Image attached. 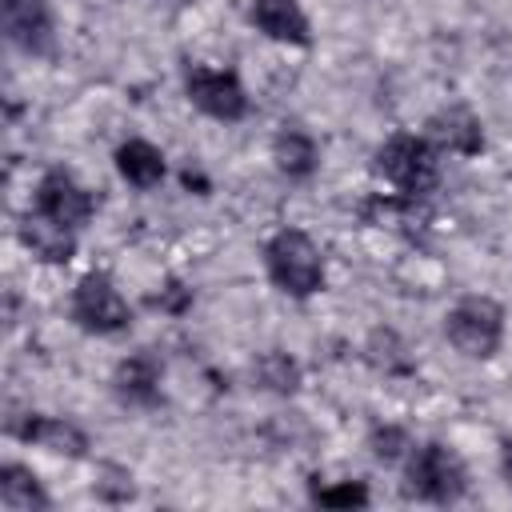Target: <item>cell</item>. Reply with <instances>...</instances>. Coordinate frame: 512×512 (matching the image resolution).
Returning <instances> with one entry per match:
<instances>
[{
    "label": "cell",
    "instance_id": "obj_1",
    "mask_svg": "<svg viewBox=\"0 0 512 512\" xmlns=\"http://www.w3.org/2000/svg\"><path fill=\"white\" fill-rule=\"evenodd\" d=\"M372 176L396 188L404 200H420L440 184V148L416 132H392L372 152Z\"/></svg>",
    "mask_w": 512,
    "mask_h": 512
},
{
    "label": "cell",
    "instance_id": "obj_2",
    "mask_svg": "<svg viewBox=\"0 0 512 512\" xmlns=\"http://www.w3.org/2000/svg\"><path fill=\"white\" fill-rule=\"evenodd\" d=\"M400 492L408 500H420V504H460L468 496V468L464 460L440 444V440H424V444H412L408 460H404V480H400Z\"/></svg>",
    "mask_w": 512,
    "mask_h": 512
},
{
    "label": "cell",
    "instance_id": "obj_3",
    "mask_svg": "<svg viewBox=\"0 0 512 512\" xmlns=\"http://www.w3.org/2000/svg\"><path fill=\"white\" fill-rule=\"evenodd\" d=\"M264 272L284 296L308 300L324 288V252L316 248V240L308 232L280 228L264 244Z\"/></svg>",
    "mask_w": 512,
    "mask_h": 512
},
{
    "label": "cell",
    "instance_id": "obj_4",
    "mask_svg": "<svg viewBox=\"0 0 512 512\" xmlns=\"http://www.w3.org/2000/svg\"><path fill=\"white\" fill-rule=\"evenodd\" d=\"M504 304L492 296H460L444 312L448 344L468 360H492L504 344Z\"/></svg>",
    "mask_w": 512,
    "mask_h": 512
},
{
    "label": "cell",
    "instance_id": "obj_5",
    "mask_svg": "<svg viewBox=\"0 0 512 512\" xmlns=\"http://www.w3.org/2000/svg\"><path fill=\"white\" fill-rule=\"evenodd\" d=\"M68 316L88 336H116L132 324V304L120 296L108 272H84L68 296Z\"/></svg>",
    "mask_w": 512,
    "mask_h": 512
},
{
    "label": "cell",
    "instance_id": "obj_6",
    "mask_svg": "<svg viewBox=\"0 0 512 512\" xmlns=\"http://www.w3.org/2000/svg\"><path fill=\"white\" fill-rule=\"evenodd\" d=\"M180 76H184V96L196 112L220 124H236L248 116V92L232 68H208L200 60H184Z\"/></svg>",
    "mask_w": 512,
    "mask_h": 512
},
{
    "label": "cell",
    "instance_id": "obj_7",
    "mask_svg": "<svg viewBox=\"0 0 512 512\" xmlns=\"http://www.w3.org/2000/svg\"><path fill=\"white\" fill-rule=\"evenodd\" d=\"M0 20H4V40L16 52L40 60L56 56V12L48 0H0Z\"/></svg>",
    "mask_w": 512,
    "mask_h": 512
},
{
    "label": "cell",
    "instance_id": "obj_8",
    "mask_svg": "<svg viewBox=\"0 0 512 512\" xmlns=\"http://www.w3.org/2000/svg\"><path fill=\"white\" fill-rule=\"evenodd\" d=\"M32 208L44 212L48 220L64 224V228H84L92 216H96V196L68 172V168H48L40 180H36V192H32Z\"/></svg>",
    "mask_w": 512,
    "mask_h": 512
},
{
    "label": "cell",
    "instance_id": "obj_9",
    "mask_svg": "<svg viewBox=\"0 0 512 512\" xmlns=\"http://www.w3.org/2000/svg\"><path fill=\"white\" fill-rule=\"evenodd\" d=\"M4 432L16 436L20 444H36L52 456H68V460H80L88 456L92 440L80 424L64 420V416H44V412H24V416H8L4 420Z\"/></svg>",
    "mask_w": 512,
    "mask_h": 512
},
{
    "label": "cell",
    "instance_id": "obj_10",
    "mask_svg": "<svg viewBox=\"0 0 512 512\" xmlns=\"http://www.w3.org/2000/svg\"><path fill=\"white\" fill-rule=\"evenodd\" d=\"M160 384H164V364H160V356L148 352V348L128 352V356L112 368V392H116V400L128 404V408H156V404L164 400Z\"/></svg>",
    "mask_w": 512,
    "mask_h": 512
},
{
    "label": "cell",
    "instance_id": "obj_11",
    "mask_svg": "<svg viewBox=\"0 0 512 512\" xmlns=\"http://www.w3.org/2000/svg\"><path fill=\"white\" fill-rule=\"evenodd\" d=\"M424 136L452 156H480L484 152V124L468 104H444L424 120Z\"/></svg>",
    "mask_w": 512,
    "mask_h": 512
},
{
    "label": "cell",
    "instance_id": "obj_12",
    "mask_svg": "<svg viewBox=\"0 0 512 512\" xmlns=\"http://www.w3.org/2000/svg\"><path fill=\"white\" fill-rule=\"evenodd\" d=\"M248 20L256 24V32H264L276 44H292V48L312 44V24H308V12L300 8V0H252Z\"/></svg>",
    "mask_w": 512,
    "mask_h": 512
},
{
    "label": "cell",
    "instance_id": "obj_13",
    "mask_svg": "<svg viewBox=\"0 0 512 512\" xmlns=\"http://www.w3.org/2000/svg\"><path fill=\"white\" fill-rule=\"evenodd\" d=\"M16 236L32 252V260H40V264H68L76 256V228H64L36 208L20 216Z\"/></svg>",
    "mask_w": 512,
    "mask_h": 512
},
{
    "label": "cell",
    "instance_id": "obj_14",
    "mask_svg": "<svg viewBox=\"0 0 512 512\" xmlns=\"http://www.w3.org/2000/svg\"><path fill=\"white\" fill-rule=\"evenodd\" d=\"M272 160H276L280 176H288V180H312L316 168H320V144L300 124H280V132L272 136Z\"/></svg>",
    "mask_w": 512,
    "mask_h": 512
},
{
    "label": "cell",
    "instance_id": "obj_15",
    "mask_svg": "<svg viewBox=\"0 0 512 512\" xmlns=\"http://www.w3.org/2000/svg\"><path fill=\"white\" fill-rule=\"evenodd\" d=\"M112 160H116L120 180H124V184H132V188H140V192L156 188V184L164 180V172H168L164 152H160L152 140H140V136L124 140V144L116 148V156H112Z\"/></svg>",
    "mask_w": 512,
    "mask_h": 512
},
{
    "label": "cell",
    "instance_id": "obj_16",
    "mask_svg": "<svg viewBox=\"0 0 512 512\" xmlns=\"http://www.w3.org/2000/svg\"><path fill=\"white\" fill-rule=\"evenodd\" d=\"M0 504L12 512H32V508L44 512V508H52V496L44 492L40 476L28 464L8 460V464H0Z\"/></svg>",
    "mask_w": 512,
    "mask_h": 512
},
{
    "label": "cell",
    "instance_id": "obj_17",
    "mask_svg": "<svg viewBox=\"0 0 512 512\" xmlns=\"http://www.w3.org/2000/svg\"><path fill=\"white\" fill-rule=\"evenodd\" d=\"M252 380H256V388H264L272 396H296L300 384H304V368H300L296 356H288L280 348H268L252 360Z\"/></svg>",
    "mask_w": 512,
    "mask_h": 512
},
{
    "label": "cell",
    "instance_id": "obj_18",
    "mask_svg": "<svg viewBox=\"0 0 512 512\" xmlns=\"http://www.w3.org/2000/svg\"><path fill=\"white\" fill-rule=\"evenodd\" d=\"M364 360H368L376 372H384V376H404V372H412V356H408L404 340H400L392 328H376V332L368 336Z\"/></svg>",
    "mask_w": 512,
    "mask_h": 512
},
{
    "label": "cell",
    "instance_id": "obj_19",
    "mask_svg": "<svg viewBox=\"0 0 512 512\" xmlns=\"http://www.w3.org/2000/svg\"><path fill=\"white\" fill-rule=\"evenodd\" d=\"M312 504L320 508H368L372 492L364 480H340V484H312Z\"/></svg>",
    "mask_w": 512,
    "mask_h": 512
},
{
    "label": "cell",
    "instance_id": "obj_20",
    "mask_svg": "<svg viewBox=\"0 0 512 512\" xmlns=\"http://www.w3.org/2000/svg\"><path fill=\"white\" fill-rule=\"evenodd\" d=\"M368 452H372L380 464H400V460H408V452H412V436H408L400 424H376V428L368 432Z\"/></svg>",
    "mask_w": 512,
    "mask_h": 512
},
{
    "label": "cell",
    "instance_id": "obj_21",
    "mask_svg": "<svg viewBox=\"0 0 512 512\" xmlns=\"http://www.w3.org/2000/svg\"><path fill=\"white\" fill-rule=\"evenodd\" d=\"M152 308H160V312H172V316H180L188 304H192V288H184L180 280H168L152 300H148Z\"/></svg>",
    "mask_w": 512,
    "mask_h": 512
},
{
    "label": "cell",
    "instance_id": "obj_22",
    "mask_svg": "<svg viewBox=\"0 0 512 512\" xmlns=\"http://www.w3.org/2000/svg\"><path fill=\"white\" fill-rule=\"evenodd\" d=\"M500 472H504V480L512 484V436L500 440Z\"/></svg>",
    "mask_w": 512,
    "mask_h": 512
}]
</instances>
